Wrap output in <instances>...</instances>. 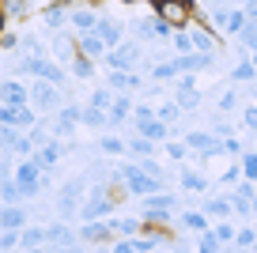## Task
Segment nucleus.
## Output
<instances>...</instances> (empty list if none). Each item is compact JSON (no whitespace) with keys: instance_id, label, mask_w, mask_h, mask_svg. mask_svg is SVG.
Wrapping results in <instances>:
<instances>
[{"instance_id":"obj_1","label":"nucleus","mask_w":257,"mask_h":253,"mask_svg":"<svg viewBox=\"0 0 257 253\" xmlns=\"http://www.w3.org/2000/svg\"><path fill=\"white\" fill-rule=\"evenodd\" d=\"M87 193H91V178L80 174V178H68L57 193V219L68 223V219H80L83 204H87Z\"/></svg>"},{"instance_id":"obj_2","label":"nucleus","mask_w":257,"mask_h":253,"mask_svg":"<svg viewBox=\"0 0 257 253\" xmlns=\"http://www.w3.org/2000/svg\"><path fill=\"white\" fill-rule=\"evenodd\" d=\"M16 68L23 72V76L49 79V83H57V87L64 83V68L53 61V57H46V53H19V57H16Z\"/></svg>"},{"instance_id":"obj_3","label":"nucleus","mask_w":257,"mask_h":253,"mask_svg":"<svg viewBox=\"0 0 257 253\" xmlns=\"http://www.w3.org/2000/svg\"><path fill=\"white\" fill-rule=\"evenodd\" d=\"M178 208H182V200H178V193H155V197L140 200V219H159V223H174L178 219Z\"/></svg>"},{"instance_id":"obj_4","label":"nucleus","mask_w":257,"mask_h":253,"mask_svg":"<svg viewBox=\"0 0 257 253\" xmlns=\"http://www.w3.org/2000/svg\"><path fill=\"white\" fill-rule=\"evenodd\" d=\"M12 178L19 182L23 197H42V189H46V170H42L34 159H19L16 170H12Z\"/></svg>"},{"instance_id":"obj_5","label":"nucleus","mask_w":257,"mask_h":253,"mask_svg":"<svg viewBox=\"0 0 257 253\" xmlns=\"http://www.w3.org/2000/svg\"><path fill=\"white\" fill-rule=\"evenodd\" d=\"M152 12L163 19V23H170L174 31L193 27V8L185 4V0H152Z\"/></svg>"},{"instance_id":"obj_6","label":"nucleus","mask_w":257,"mask_h":253,"mask_svg":"<svg viewBox=\"0 0 257 253\" xmlns=\"http://www.w3.org/2000/svg\"><path fill=\"white\" fill-rule=\"evenodd\" d=\"M31 106L42 113V117L57 113V110H61V87L49 83V79H34V83H31Z\"/></svg>"},{"instance_id":"obj_7","label":"nucleus","mask_w":257,"mask_h":253,"mask_svg":"<svg viewBox=\"0 0 257 253\" xmlns=\"http://www.w3.org/2000/svg\"><path fill=\"white\" fill-rule=\"evenodd\" d=\"M140 61H144V42H121L117 49L106 53V68L113 72H133Z\"/></svg>"},{"instance_id":"obj_8","label":"nucleus","mask_w":257,"mask_h":253,"mask_svg":"<svg viewBox=\"0 0 257 253\" xmlns=\"http://www.w3.org/2000/svg\"><path fill=\"white\" fill-rule=\"evenodd\" d=\"M246 23H249V19H246L242 8H219V4L212 8V31H216V34H234V38H238Z\"/></svg>"},{"instance_id":"obj_9","label":"nucleus","mask_w":257,"mask_h":253,"mask_svg":"<svg viewBox=\"0 0 257 253\" xmlns=\"http://www.w3.org/2000/svg\"><path fill=\"white\" fill-rule=\"evenodd\" d=\"M0 125L19 129V133H31V129L38 125V110H34V106H4L0 102Z\"/></svg>"},{"instance_id":"obj_10","label":"nucleus","mask_w":257,"mask_h":253,"mask_svg":"<svg viewBox=\"0 0 257 253\" xmlns=\"http://www.w3.org/2000/svg\"><path fill=\"white\" fill-rule=\"evenodd\" d=\"M128 31H133V38H144V42H167L174 27L163 23L159 16H148V19H137V23H128Z\"/></svg>"},{"instance_id":"obj_11","label":"nucleus","mask_w":257,"mask_h":253,"mask_svg":"<svg viewBox=\"0 0 257 253\" xmlns=\"http://www.w3.org/2000/svg\"><path fill=\"white\" fill-rule=\"evenodd\" d=\"M49 53H53L57 64H72L76 53H80V34H64V31H57L53 38H49Z\"/></svg>"},{"instance_id":"obj_12","label":"nucleus","mask_w":257,"mask_h":253,"mask_svg":"<svg viewBox=\"0 0 257 253\" xmlns=\"http://www.w3.org/2000/svg\"><path fill=\"white\" fill-rule=\"evenodd\" d=\"M76 125H83V106H61L53 113V140H68Z\"/></svg>"},{"instance_id":"obj_13","label":"nucleus","mask_w":257,"mask_h":253,"mask_svg":"<svg viewBox=\"0 0 257 253\" xmlns=\"http://www.w3.org/2000/svg\"><path fill=\"white\" fill-rule=\"evenodd\" d=\"M80 242L113 245V242H117V230H113V223H110V219H98V223H80Z\"/></svg>"},{"instance_id":"obj_14","label":"nucleus","mask_w":257,"mask_h":253,"mask_svg":"<svg viewBox=\"0 0 257 253\" xmlns=\"http://www.w3.org/2000/svg\"><path fill=\"white\" fill-rule=\"evenodd\" d=\"M98 12H95V4H72V34H91V31H98Z\"/></svg>"},{"instance_id":"obj_15","label":"nucleus","mask_w":257,"mask_h":253,"mask_svg":"<svg viewBox=\"0 0 257 253\" xmlns=\"http://www.w3.org/2000/svg\"><path fill=\"white\" fill-rule=\"evenodd\" d=\"M110 91H117V95H133V91H140L144 87V76H137V72H106V79H102Z\"/></svg>"},{"instance_id":"obj_16","label":"nucleus","mask_w":257,"mask_h":253,"mask_svg":"<svg viewBox=\"0 0 257 253\" xmlns=\"http://www.w3.org/2000/svg\"><path fill=\"white\" fill-rule=\"evenodd\" d=\"M0 102L4 106H31V87L19 79H0Z\"/></svg>"},{"instance_id":"obj_17","label":"nucleus","mask_w":257,"mask_h":253,"mask_svg":"<svg viewBox=\"0 0 257 253\" xmlns=\"http://www.w3.org/2000/svg\"><path fill=\"white\" fill-rule=\"evenodd\" d=\"M72 23V4H49V8H42V27L46 31H64V27Z\"/></svg>"},{"instance_id":"obj_18","label":"nucleus","mask_w":257,"mask_h":253,"mask_svg":"<svg viewBox=\"0 0 257 253\" xmlns=\"http://www.w3.org/2000/svg\"><path fill=\"white\" fill-rule=\"evenodd\" d=\"M174 227L189 230V234H204V230H212V219L201 212V208H185V212H178Z\"/></svg>"},{"instance_id":"obj_19","label":"nucleus","mask_w":257,"mask_h":253,"mask_svg":"<svg viewBox=\"0 0 257 253\" xmlns=\"http://www.w3.org/2000/svg\"><path fill=\"white\" fill-rule=\"evenodd\" d=\"M31 227V212L23 204H4L0 208V230H23Z\"/></svg>"},{"instance_id":"obj_20","label":"nucleus","mask_w":257,"mask_h":253,"mask_svg":"<svg viewBox=\"0 0 257 253\" xmlns=\"http://www.w3.org/2000/svg\"><path fill=\"white\" fill-rule=\"evenodd\" d=\"M125 31H128L125 23H117V19L102 16V19H98V31H95V34H98V38L106 42V49H117L121 42H125Z\"/></svg>"},{"instance_id":"obj_21","label":"nucleus","mask_w":257,"mask_h":253,"mask_svg":"<svg viewBox=\"0 0 257 253\" xmlns=\"http://www.w3.org/2000/svg\"><path fill=\"white\" fill-rule=\"evenodd\" d=\"M201 212L208 215L212 223H223V219H231V215H238V212H234V200H231V193H227V197H208Z\"/></svg>"},{"instance_id":"obj_22","label":"nucleus","mask_w":257,"mask_h":253,"mask_svg":"<svg viewBox=\"0 0 257 253\" xmlns=\"http://www.w3.org/2000/svg\"><path fill=\"white\" fill-rule=\"evenodd\" d=\"M64 151H68V144H64V140H49L46 148H38V151H34L31 159H34V163L42 166V170H53V166H57V163L64 159Z\"/></svg>"},{"instance_id":"obj_23","label":"nucleus","mask_w":257,"mask_h":253,"mask_svg":"<svg viewBox=\"0 0 257 253\" xmlns=\"http://www.w3.org/2000/svg\"><path fill=\"white\" fill-rule=\"evenodd\" d=\"M133 110H137V106H133V95H117L113 106H110V113H106V117H110V129H121L125 121H133Z\"/></svg>"},{"instance_id":"obj_24","label":"nucleus","mask_w":257,"mask_h":253,"mask_svg":"<svg viewBox=\"0 0 257 253\" xmlns=\"http://www.w3.org/2000/svg\"><path fill=\"white\" fill-rule=\"evenodd\" d=\"M178 185H182V193H201V197L212 189V182L201 170H182V174H178Z\"/></svg>"},{"instance_id":"obj_25","label":"nucleus","mask_w":257,"mask_h":253,"mask_svg":"<svg viewBox=\"0 0 257 253\" xmlns=\"http://www.w3.org/2000/svg\"><path fill=\"white\" fill-rule=\"evenodd\" d=\"M80 53L91 57V61H106V53H110V49H106V42L91 31V34H80Z\"/></svg>"},{"instance_id":"obj_26","label":"nucleus","mask_w":257,"mask_h":253,"mask_svg":"<svg viewBox=\"0 0 257 253\" xmlns=\"http://www.w3.org/2000/svg\"><path fill=\"white\" fill-rule=\"evenodd\" d=\"M113 230H117V238H140L144 234V219L140 215H121V219H110Z\"/></svg>"},{"instance_id":"obj_27","label":"nucleus","mask_w":257,"mask_h":253,"mask_svg":"<svg viewBox=\"0 0 257 253\" xmlns=\"http://www.w3.org/2000/svg\"><path fill=\"white\" fill-rule=\"evenodd\" d=\"M23 249H49V227H23Z\"/></svg>"},{"instance_id":"obj_28","label":"nucleus","mask_w":257,"mask_h":253,"mask_svg":"<svg viewBox=\"0 0 257 253\" xmlns=\"http://www.w3.org/2000/svg\"><path fill=\"white\" fill-rule=\"evenodd\" d=\"M155 151H159V144L144 140V136H133L128 133V155L133 159H155Z\"/></svg>"},{"instance_id":"obj_29","label":"nucleus","mask_w":257,"mask_h":253,"mask_svg":"<svg viewBox=\"0 0 257 253\" xmlns=\"http://www.w3.org/2000/svg\"><path fill=\"white\" fill-rule=\"evenodd\" d=\"M113 98H117V95H113V91H110V87H106V83H98V87H95V91H91V98H87V106H95V110H106V113H110V106H113Z\"/></svg>"},{"instance_id":"obj_30","label":"nucleus","mask_w":257,"mask_h":253,"mask_svg":"<svg viewBox=\"0 0 257 253\" xmlns=\"http://www.w3.org/2000/svg\"><path fill=\"white\" fill-rule=\"evenodd\" d=\"M0 204H23V189H19L16 178H4V182H0Z\"/></svg>"},{"instance_id":"obj_31","label":"nucleus","mask_w":257,"mask_h":253,"mask_svg":"<svg viewBox=\"0 0 257 253\" xmlns=\"http://www.w3.org/2000/svg\"><path fill=\"white\" fill-rule=\"evenodd\" d=\"M231 79H234V83H249V79H257V64H253V57H242V61L234 64Z\"/></svg>"},{"instance_id":"obj_32","label":"nucleus","mask_w":257,"mask_h":253,"mask_svg":"<svg viewBox=\"0 0 257 253\" xmlns=\"http://www.w3.org/2000/svg\"><path fill=\"white\" fill-rule=\"evenodd\" d=\"M98 151H102V155H128V140H121V136H102V140H98Z\"/></svg>"},{"instance_id":"obj_33","label":"nucleus","mask_w":257,"mask_h":253,"mask_svg":"<svg viewBox=\"0 0 257 253\" xmlns=\"http://www.w3.org/2000/svg\"><path fill=\"white\" fill-rule=\"evenodd\" d=\"M68 68H72L76 79H95V61H91V57H83V53H76V61L68 64Z\"/></svg>"},{"instance_id":"obj_34","label":"nucleus","mask_w":257,"mask_h":253,"mask_svg":"<svg viewBox=\"0 0 257 253\" xmlns=\"http://www.w3.org/2000/svg\"><path fill=\"white\" fill-rule=\"evenodd\" d=\"M83 125H87V129H110V117H106V110L83 106Z\"/></svg>"},{"instance_id":"obj_35","label":"nucleus","mask_w":257,"mask_h":253,"mask_svg":"<svg viewBox=\"0 0 257 253\" xmlns=\"http://www.w3.org/2000/svg\"><path fill=\"white\" fill-rule=\"evenodd\" d=\"M23 249V230H0V253Z\"/></svg>"},{"instance_id":"obj_36","label":"nucleus","mask_w":257,"mask_h":253,"mask_svg":"<svg viewBox=\"0 0 257 253\" xmlns=\"http://www.w3.org/2000/svg\"><path fill=\"white\" fill-rule=\"evenodd\" d=\"M155 117L167 121V125L174 129V121L182 117V106H178V102H159V106H155Z\"/></svg>"},{"instance_id":"obj_37","label":"nucleus","mask_w":257,"mask_h":253,"mask_svg":"<svg viewBox=\"0 0 257 253\" xmlns=\"http://www.w3.org/2000/svg\"><path fill=\"white\" fill-rule=\"evenodd\" d=\"M163 151H167L170 163H185V159H189V148H185V140H167V144H163Z\"/></svg>"},{"instance_id":"obj_38","label":"nucleus","mask_w":257,"mask_h":253,"mask_svg":"<svg viewBox=\"0 0 257 253\" xmlns=\"http://www.w3.org/2000/svg\"><path fill=\"white\" fill-rule=\"evenodd\" d=\"M234 249L246 253V249H257V230L253 227H238V238H234Z\"/></svg>"},{"instance_id":"obj_39","label":"nucleus","mask_w":257,"mask_h":253,"mask_svg":"<svg viewBox=\"0 0 257 253\" xmlns=\"http://www.w3.org/2000/svg\"><path fill=\"white\" fill-rule=\"evenodd\" d=\"M238 166H242V178L257 185V151H246V155L238 159Z\"/></svg>"},{"instance_id":"obj_40","label":"nucleus","mask_w":257,"mask_h":253,"mask_svg":"<svg viewBox=\"0 0 257 253\" xmlns=\"http://www.w3.org/2000/svg\"><path fill=\"white\" fill-rule=\"evenodd\" d=\"M212 230H216V238H219V242H223V245H234V238H238V227H234L231 219L216 223V227H212Z\"/></svg>"},{"instance_id":"obj_41","label":"nucleus","mask_w":257,"mask_h":253,"mask_svg":"<svg viewBox=\"0 0 257 253\" xmlns=\"http://www.w3.org/2000/svg\"><path fill=\"white\" fill-rule=\"evenodd\" d=\"M201 91H182V95H178V106H182V113H189V110H197V106H201Z\"/></svg>"},{"instance_id":"obj_42","label":"nucleus","mask_w":257,"mask_h":253,"mask_svg":"<svg viewBox=\"0 0 257 253\" xmlns=\"http://www.w3.org/2000/svg\"><path fill=\"white\" fill-rule=\"evenodd\" d=\"M4 12H8L12 19H27V16H31V4H27V0H8Z\"/></svg>"},{"instance_id":"obj_43","label":"nucleus","mask_w":257,"mask_h":253,"mask_svg":"<svg viewBox=\"0 0 257 253\" xmlns=\"http://www.w3.org/2000/svg\"><path fill=\"white\" fill-rule=\"evenodd\" d=\"M216 106H219V113H231L234 106H238V91H234V87L231 91H219V102Z\"/></svg>"},{"instance_id":"obj_44","label":"nucleus","mask_w":257,"mask_h":253,"mask_svg":"<svg viewBox=\"0 0 257 253\" xmlns=\"http://www.w3.org/2000/svg\"><path fill=\"white\" fill-rule=\"evenodd\" d=\"M242 182V166H227V170H223V174H219V185H238Z\"/></svg>"},{"instance_id":"obj_45","label":"nucleus","mask_w":257,"mask_h":253,"mask_svg":"<svg viewBox=\"0 0 257 253\" xmlns=\"http://www.w3.org/2000/svg\"><path fill=\"white\" fill-rule=\"evenodd\" d=\"M223 155H231V159H242V155H246V148H242V140H234V136H227V140H223Z\"/></svg>"},{"instance_id":"obj_46","label":"nucleus","mask_w":257,"mask_h":253,"mask_svg":"<svg viewBox=\"0 0 257 253\" xmlns=\"http://www.w3.org/2000/svg\"><path fill=\"white\" fill-rule=\"evenodd\" d=\"M110 253H140L137 249V238H117V242L110 245Z\"/></svg>"},{"instance_id":"obj_47","label":"nucleus","mask_w":257,"mask_h":253,"mask_svg":"<svg viewBox=\"0 0 257 253\" xmlns=\"http://www.w3.org/2000/svg\"><path fill=\"white\" fill-rule=\"evenodd\" d=\"M242 125L257 133V106H246V110H242Z\"/></svg>"},{"instance_id":"obj_48","label":"nucleus","mask_w":257,"mask_h":253,"mask_svg":"<svg viewBox=\"0 0 257 253\" xmlns=\"http://www.w3.org/2000/svg\"><path fill=\"white\" fill-rule=\"evenodd\" d=\"M242 12H246V19H249V23H257V0H249V4H246Z\"/></svg>"},{"instance_id":"obj_49","label":"nucleus","mask_w":257,"mask_h":253,"mask_svg":"<svg viewBox=\"0 0 257 253\" xmlns=\"http://www.w3.org/2000/svg\"><path fill=\"white\" fill-rule=\"evenodd\" d=\"M4 27H8V12H4V4H0V34H4Z\"/></svg>"},{"instance_id":"obj_50","label":"nucleus","mask_w":257,"mask_h":253,"mask_svg":"<svg viewBox=\"0 0 257 253\" xmlns=\"http://www.w3.org/2000/svg\"><path fill=\"white\" fill-rule=\"evenodd\" d=\"M249 208H253V219H257V197H253V200H249Z\"/></svg>"},{"instance_id":"obj_51","label":"nucleus","mask_w":257,"mask_h":253,"mask_svg":"<svg viewBox=\"0 0 257 253\" xmlns=\"http://www.w3.org/2000/svg\"><path fill=\"white\" fill-rule=\"evenodd\" d=\"M16 253H46V249H16Z\"/></svg>"},{"instance_id":"obj_52","label":"nucleus","mask_w":257,"mask_h":253,"mask_svg":"<svg viewBox=\"0 0 257 253\" xmlns=\"http://www.w3.org/2000/svg\"><path fill=\"white\" fill-rule=\"evenodd\" d=\"M95 253H110V249H106V245H98V249H95Z\"/></svg>"},{"instance_id":"obj_53","label":"nucleus","mask_w":257,"mask_h":253,"mask_svg":"<svg viewBox=\"0 0 257 253\" xmlns=\"http://www.w3.org/2000/svg\"><path fill=\"white\" fill-rule=\"evenodd\" d=\"M170 253H189V249H170Z\"/></svg>"},{"instance_id":"obj_54","label":"nucleus","mask_w":257,"mask_h":253,"mask_svg":"<svg viewBox=\"0 0 257 253\" xmlns=\"http://www.w3.org/2000/svg\"><path fill=\"white\" fill-rule=\"evenodd\" d=\"M57 4H72V0H57Z\"/></svg>"},{"instance_id":"obj_55","label":"nucleus","mask_w":257,"mask_h":253,"mask_svg":"<svg viewBox=\"0 0 257 253\" xmlns=\"http://www.w3.org/2000/svg\"><path fill=\"white\" fill-rule=\"evenodd\" d=\"M185 4H189V8H193V4H197V0H185Z\"/></svg>"},{"instance_id":"obj_56","label":"nucleus","mask_w":257,"mask_h":253,"mask_svg":"<svg viewBox=\"0 0 257 253\" xmlns=\"http://www.w3.org/2000/svg\"><path fill=\"white\" fill-rule=\"evenodd\" d=\"M0 208H4V204H0Z\"/></svg>"},{"instance_id":"obj_57","label":"nucleus","mask_w":257,"mask_h":253,"mask_svg":"<svg viewBox=\"0 0 257 253\" xmlns=\"http://www.w3.org/2000/svg\"><path fill=\"white\" fill-rule=\"evenodd\" d=\"M46 253H49V249H46Z\"/></svg>"}]
</instances>
